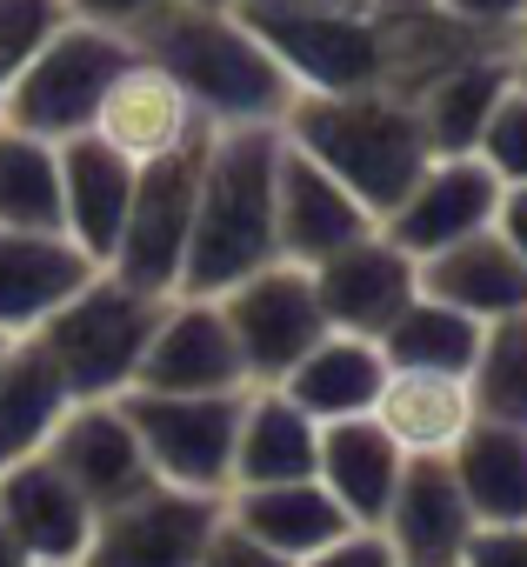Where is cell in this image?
<instances>
[{
	"label": "cell",
	"mask_w": 527,
	"mask_h": 567,
	"mask_svg": "<svg viewBox=\"0 0 527 567\" xmlns=\"http://www.w3.org/2000/svg\"><path fill=\"white\" fill-rule=\"evenodd\" d=\"M494 234L527 260V187H500V214H494Z\"/></svg>",
	"instance_id": "cell-41"
},
{
	"label": "cell",
	"mask_w": 527,
	"mask_h": 567,
	"mask_svg": "<svg viewBox=\"0 0 527 567\" xmlns=\"http://www.w3.org/2000/svg\"><path fill=\"white\" fill-rule=\"evenodd\" d=\"M401 567H461V560H401Z\"/></svg>",
	"instance_id": "cell-46"
},
{
	"label": "cell",
	"mask_w": 527,
	"mask_h": 567,
	"mask_svg": "<svg viewBox=\"0 0 527 567\" xmlns=\"http://www.w3.org/2000/svg\"><path fill=\"white\" fill-rule=\"evenodd\" d=\"M0 227L61 234V147L0 127Z\"/></svg>",
	"instance_id": "cell-32"
},
{
	"label": "cell",
	"mask_w": 527,
	"mask_h": 567,
	"mask_svg": "<svg viewBox=\"0 0 527 567\" xmlns=\"http://www.w3.org/2000/svg\"><path fill=\"white\" fill-rule=\"evenodd\" d=\"M101 267L68 234H28L0 227V334H34L68 295H81Z\"/></svg>",
	"instance_id": "cell-19"
},
{
	"label": "cell",
	"mask_w": 527,
	"mask_h": 567,
	"mask_svg": "<svg viewBox=\"0 0 527 567\" xmlns=\"http://www.w3.org/2000/svg\"><path fill=\"white\" fill-rule=\"evenodd\" d=\"M134 388H147V394H234V388H247V368H240V348L227 334L220 301L167 295Z\"/></svg>",
	"instance_id": "cell-15"
},
{
	"label": "cell",
	"mask_w": 527,
	"mask_h": 567,
	"mask_svg": "<svg viewBox=\"0 0 527 567\" xmlns=\"http://www.w3.org/2000/svg\"><path fill=\"white\" fill-rule=\"evenodd\" d=\"M194 8H240V0H194Z\"/></svg>",
	"instance_id": "cell-47"
},
{
	"label": "cell",
	"mask_w": 527,
	"mask_h": 567,
	"mask_svg": "<svg viewBox=\"0 0 527 567\" xmlns=\"http://www.w3.org/2000/svg\"><path fill=\"white\" fill-rule=\"evenodd\" d=\"M314 280V301H321V321L328 334H354V341H381L421 295V260L401 254L381 227L361 234L354 247L328 254L321 267H308Z\"/></svg>",
	"instance_id": "cell-10"
},
{
	"label": "cell",
	"mask_w": 527,
	"mask_h": 567,
	"mask_svg": "<svg viewBox=\"0 0 527 567\" xmlns=\"http://www.w3.org/2000/svg\"><path fill=\"white\" fill-rule=\"evenodd\" d=\"M507 54H514V81L527 87V21L514 28V41H507Z\"/></svg>",
	"instance_id": "cell-43"
},
{
	"label": "cell",
	"mask_w": 527,
	"mask_h": 567,
	"mask_svg": "<svg viewBox=\"0 0 527 567\" xmlns=\"http://www.w3.org/2000/svg\"><path fill=\"white\" fill-rule=\"evenodd\" d=\"M381 220L328 167H314L301 147H288V134H281V167H275V247H281V260L288 267H321L328 254L354 247Z\"/></svg>",
	"instance_id": "cell-16"
},
{
	"label": "cell",
	"mask_w": 527,
	"mask_h": 567,
	"mask_svg": "<svg viewBox=\"0 0 527 567\" xmlns=\"http://www.w3.org/2000/svg\"><path fill=\"white\" fill-rule=\"evenodd\" d=\"M480 334L487 328L474 315H461L434 295H414V308L381 334V361L394 374H461L467 381L480 361Z\"/></svg>",
	"instance_id": "cell-31"
},
{
	"label": "cell",
	"mask_w": 527,
	"mask_h": 567,
	"mask_svg": "<svg viewBox=\"0 0 527 567\" xmlns=\"http://www.w3.org/2000/svg\"><path fill=\"white\" fill-rule=\"evenodd\" d=\"M134 48L167 68L187 101L214 127H281L288 107L301 101L281 61L260 48V34L234 8H194V0H161L134 28Z\"/></svg>",
	"instance_id": "cell-1"
},
{
	"label": "cell",
	"mask_w": 527,
	"mask_h": 567,
	"mask_svg": "<svg viewBox=\"0 0 527 567\" xmlns=\"http://www.w3.org/2000/svg\"><path fill=\"white\" fill-rule=\"evenodd\" d=\"M8 348H14V334H0V361H8Z\"/></svg>",
	"instance_id": "cell-48"
},
{
	"label": "cell",
	"mask_w": 527,
	"mask_h": 567,
	"mask_svg": "<svg viewBox=\"0 0 527 567\" xmlns=\"http://www.w3.org/2000/svg\"><path fill=\"white\" fill-rule=\"evenodd\" d=\"M0 520L28 547V560L81 567V554L94 540V507L81 501V487L48 454H21V461L0 467Z\"/></svg>",
	"instance_id": "cell-17"
},
{
	"label": "cell",
	"mask_w": 527,
	"mask_h": 567,
	"mask_svg": "<svg viewBox=\"0 0 527 567\" xmlns=\"http://www.w3.org/2000/svg\"><path fill=\"white\" fill-rule=\"evenodd\" d=\"M220 514L240 527V534H254L260 547H275L281 560H308V554H321V547H334L354 520L341 514V501L321 487V481H281V487H234L227 501H220Z\"/></svg>",
	"instance_id": "cell-22"
},
{
	"label": "cell",
	"mask_w": 527,
	"mask_h": 567,
	"mask_svg": "<svg viewBox=\"0 0 527 567\" xmlns=\"http://www.w3.org/2000/svg\"><path fill=\"white\" fill-rule=\"evenodd\" d=\"M388 388V361H381V341H354V334H321L294 374L281 381V394L308 414V421H354V414H374Z\"/></svg>",
	"instance_id": "cell-26"
},
{
	"label": "cell",
	"mask_w": 527,
	"mask_h": 567,
	"mask_svg": "<svg viewBox=\"0 0 527 567\" xmlns=\"http://www.w3.org/2000/svg\"><path fill=\"white\" fill-rule=\"evenodd\" d=\"M467 388H474L480 421L527 427V315H507L480 334V361H474Z\"/></svg>",
	"instance_id": "cell-33"
},
{
	"label": "cell",
	"mask_w": 527,
	"mask_h": 567,
	"mask_svg": "<svg viewBox=\"0 0 527 567\" xmlns=\"http://www.w3.org/2000/svg\"><path fill=\"white\" fill-rule=\"evenodd\" d=\"M214 301H220L227 334H234V348H240L247 388H281V381L294 374V361L328 334L308 267H288V260H275V267L234 280V288L214 295Z\"/></svg>",
	"instance_id": "cell-8"
},
{
	"label": "cell",
	"mask_w": 527,
	"mask_h": 567,
	"mask_svg": "<svg viewBox=\"0 0 527 567\" xmlns=\"http://www.w3.org/2000/svg\"><path fill=\"white\" fill-rule=\"evenodd\" d=\"M161 308H167V295H141L121 274L101 267L81 295H68L34 328V341L48 348V361L61 368L74 401H121L141 381V361H147V341L161 328Z\"/></svg>",
	"instance_id": "cell-4"
},
{
	"label": "cell",
	"mask_w": 527,
	"mask_h": 567,
	"mask_svg": "<svg viewBox=\"0 0 527 567\" xmlns=\"http://www.w3.org/2000/svg\"><path fill=\"white\" fill-rule=\"evenodd\" d=\"M461 567H527V520L520 527H474Z\"/></svg>",
	"instance_id": "cell-38"
},
{
	"label": "cell",
	"mask_w": 527,
	"mask_h": 567,
	"mask_svg": "<svg viewBox=\"0 0 527 567\" xmlns=\"http://www.w3.org/2000/svg\"><path fill=\"white\" fill-rule=\"evenodd\" d=\"M214 527H220L214 494L147 487L141 501L94 520V540H87L81 567H200Z\"/></svg>",
	"instance_id": "cell-12"
},
{
	"label": "cell",
	"mask_w": 527,
	"mask_h": 567,
	"mask_svg": "<svg viewBox=\"0 0 527 567\" xmlns=\"http://www.w3.org/2000/svg\"><path fill=\"white\" fill-rule=\"evenodd\" d=\"M260 48L281 61L294 94H361L381 87V21L368 8H234Z\"/></svg>",
	"instance_id": "cell-6"
},
{
	"label": "cell",
	"mask_w": 527,
	"mask_h": 567,
	"mask_svg": "<svg viewBox=\"0 0 527 567\" xmlns=\"http://www.w3.org/2000/svg\"><path fill=\"white\" fill-rule=\"evenodd\" d=\"M200 567H294V560H281L275 547H260L254 534H240V527L220 514V527H214V540H207Z\"/></svg>",
	"instance_id": "cell-37"
},
{
	"label": "cell",
	"mask_w": 527,
	"mask_h": 567,
	"mask_svg": "<svg viewBox=\"0 0 527 567\" xmlns=\"http://www.w3.org/2000/svg\"><path fill=\"white\" fill-rule=\"evenodd\" d=\"M68 408H74V394H68L61 368L48 361V348L34 334H21L8 348V361H0V467L21 454H41Z\"/></svg>",
	"instance_id": "cell-29"
},
{
	"label": "cell",
	"mask_w": 527,
	"mask_h": 567,
	"mask_svg": "<svg viewBox=\"0 0 527 567\" xmlns=\"http://www.w3.org/2000/svg\"><path fill=\"white\" fill-rule=\"evenodd\" d=\"M41 454L81 487V501L94 507V520L114 514V507H127V501H141L147 487H161L121 401H74V408L61 414V427L48 434Z\"/></svg>",
	"instance_id": "cell-13"
},
{
	"label": "cell",
	"mask_w": 527,
	"mask_h": 567,
	"mask_svg": "<svg viewBox=\"0 0 527 567\" xmlns=\"http://www.w3.org/2000/svg\"><path fill=\"white\" fill-rule=\"evenodd\" d=\"M288 147H301L314 167H328L374 220L427 174L434 147L421 127V107L388 94V87H361V94H301L281 121Z\"/></svg>",
	"instance_id": "cell-3"
},
{
	"label": "cell",
	"mask_w": 527,
	"mask_h": 567,
	"mask_svg": "<svg viewBox=\"0 0 527 567\" xmlns=\"http://www.w3.org/2000/svg\"><path fill=\"white\" fill-rule=\"evenodd\" d=\"M301 567H401V554H394V540H388L381 527H348L334 547L308 554Z\"/></svg>",
	"instance_id": "cell-36"
},
{
	"label": "cell",
	"mask_w": 527,
	"mask_h": 567,
	"mask_svg": "<svg viewBox=\"0 0 527 567\" xmlns=\"http://www.w3.org/2000/svg\"><path fill=\"white\" fill-rule=\"evenodd\" d=\"M314 461H321V421H308L281 388H247L234 434V487L314 481Z\"/></svg>",
	"instance_id": "cell-25"
},
{
	"label": "cell",
	"mask_w": 527,
	"mask_h": 567,
	"mask_svg": "<svg viewBox=\"0 0 527 567\" xmlns=\"http://www.w3.org/2000/svg\"><path fill=\"white\" fill-rule=\"evenodd\" d=\"M214 134V121L187 101V87L167 74V68H154L147 54H134L121 74H114V87H107V101H101V114H94V141H107L121 161H134V167H147V161H167V154H180V147H194V141H207Z\"/></svg>",
	"instance_id": "cell-14"
},
{
	"label": "cell",
	"mask_w": 527,
	"mask_h": 567,
	"mask_svg": "<svg viewBox=\"0 0 527 567\" xmlns=\"http://www.w3.org/2000/svg\"><path fill=\"white\" fill-rule=\"evenodd\" d=\"M374 21H381V87L401 94V101H421L454 68L507 48V41L467 28V21H454L441 8H407V14H374Z\"/></svg>",
	"instance_id": "cell-21"
},
{
	"label": "cell",
	"mask_w": 527,
	"mask_h": 567,
	"mask_svg": "<svg viewBox=\"0 0 527 567\" xmlns=\"http://www.w3.org/2000/svg\"><path fill=\"white\" fill-rule=\"evenodd\" d=\"M275 167H281V127H214L174 295L214 301L234 280L281 260V247H275Z\"/></svg>",
	"instance_id": "cell-2"
},
{
	"label": "cell",
	"mask_w": 527,
	"mask_h": 567,
	"mask_svg": "<svg viewBox=\"0 0 527 567\" xmlns=\"http://www.w3.org/2000/svg\"><path fill=\"white\" fill-rule=\"evenodd\" d=\"M374 421L401 454H454L474 427V388L461 374H394L374 401Z\"/></svg>",
	"instance_id": "cell-28"
},
{
	"label": "cell",
	"mask_w": 527,
	"mask_h": 567,
	"mask_svg": "<svg viewBox=\"0 0 527 567\" xmlns=\"http://www.w3.org/2000/svg\"><path fill=\"white\" fill-rule=\"evenodd\" d=\"M434 8L480 28V34H494V41H514V28L527 21V0H434Z\"/></svg>",
	"instance_id": "cell-39"
},
{
	"label": "cell",
	"mask_w": 527,
	"mask_h": 567,
	"mask_svg": "<svg viewBox=\"0 0 527 567\" xmlns=\"http://www.w3.org/2000/svg\"><path fill=\"white\" fill-rule=\"evenodd\" d=\"M260 8H361V0H260Z\"/></svg>",
	"instance_id": "cell-45"
},
{
	"label": "cell",
	"mask_w": 527,
	"mask_h": 567,
	"mask_svg": "<svg viewBox=\"0 0 527 567\" xmlns=\"http://www.w3.org/2000/svg\"><path fill=\"white\" fill-rule=\"evenodd\" d=\"M500 214V181L474 161V154H441L427 161V174L381 214V234L414 254V260H434L474 234H487Z\"/></svg>",
	"instance_id": "cell-11"
},
{
	"label": "cell",
	"mask_w": 527,
	"mask_h": 567,
	"mask_svg": "<svg viewBox=\"0 0 527 567\" xmlns=\"http://www.w3.org/2000/svg\"><path fill=\"white\" fill-rule=\"evenodd\" d=\"M381 534L394 540L401 560H461L474 514H467V494H461L447 454H407L401 487L381 514Z\"/></svg>",
	"instance_id": "cell-20"
},
{
	"label": "cell",
	"mask_w": 527,
	"mask_h": 567,
	"mask_svg": "<svg viewBox=\"0 0 527 567\" xmlns=\"http://www.w3.org/2000/svg\"><path fill=\"white\" fill-rule=\"evenodd\" d=\"M240 401H247V388H234V394H147V388L121 394L154 481L180 487V494H214V501H227V487H234Z\"/></svg>",
	"instance_id": "cell-7"
},
{
	"label": "cell",
	"mask_w": 527,
	"mask_h": 567,
	"mask_svg": "<svg viewBox=\"0 0 527 567\" xmlns=\"http://www.w3.org/2000/svg\"><path fill=\"white\" fill-rule=\"evenodd\" d=\"M474 527H520L527 520V427L507 421H480L461 434V447L447 454Z\"/></svg>",
	"instance_id": "cell-27"
},
{
	"label": "cell",
	"mask_w": 527,
	"mask_h": 567,
	"mask_svg": "<svg viewBox=\"0 0 527 567\" xmlns=\"http://www.w3.org/2000/svg\"><path fill=\"white\" fill-rule=\"evenodd\" d=\"M401 467L407 454L388 441V427L374 414H354V421H328L321 427V461H314V481L341 501V514L354 527H381L394 487H401Z\"/></svg>",
	"instance_id": "cell-23"
},
{
	"label": "cell",
	"mask_w": 527,
	"mask_h": 567,
	"mask_svg": "<svg viewBox=\"0 0 527 567\" xmlns=\"http://www.w3.org/2000/svg\"><path fill=\"white\" fill-rule=\"evenodd\" d=\"M207 141H194V147H180L167 161H147L141 181H134V207H127V227H121V247H114L107 274H121L127 288H141V295H174L180 288V260H187V234H194V194H200Z\"/></svg>",
	"instance_id": "cell-9"
},
{
	"label": "cell",
	"mask_w": 527,
	"mask_h": 567,
	"mask_svg": "<svg viewBox=\"0 0 527 567\" xmlns=\"http://www.w3.org/2000/svg\"><path fill=\"white\" fill-rule=\"evenodd\" d=\"M368 14H407V8H434V0H361Z\"/></svg>",
	"instance_id": "cell-44"
},
{
	"label": "cell",
	"mask_w": 527,
	"mask_h": 567,
	"mask_svg": "<svg viewBox=\"0 0 527 567\" xmlns=\"http://www.w3.org/2000/svg\"><path fill=\"white\" fill-rule=\"evenodd\" d=\"M68 21H74L68 0H0V74L14 81Z\"/></svg>",
	"instance_id": "cell-34"
},
{
	"label": "cell",
	"mask_w": 527,
	"mask_h": 567,
	"mask_svg": "<svg viewBox=\"0 0 527 567\" xmlns=\"http://www.w3.org/2000/svg\"><path fill=\"white\" fill-rule=\"evenodd\" d=\"M74 21H94V28H114V34H134L161 0H68Z\"/></svg>",
	"instance_id": "cell-40"
},
{
	"label": "cell",
	"mask_w": 527,
	"mask_h": 567,
	"mask_svg": "<svg viewBox=\"0 0 527 567\" xmlns=\"http://www.w3.org/2000/svg\"><path fill=\"white\" fill-rule=\"evenodd\" d=\"M0 94H8V74H0Z\"/></svg>",
	"instance_id": "cell-50"
},
{
	"label": "cell",
	"mask_w": 527,
	"mask_h": 567,
	"mask_svg": "<svg viewBox=\"0 0 527 567\" xmlns=\"http://www.w3.org/2000/svg\"><path fill=\"white\" fill-rule=\"evenodd\" d=\"M0 567H28V547L8 534V520H0Z\"/></svg>",
	"instance_id": "cell-42"
},
{
	"label": "cell",
	"mask_w": 527,
	"mask_h": 567,
	"mask_svg": "<svg viewBox=\"0 0 527 567\" xmlns=\"http://www.w3.org/2000/svg\"><path fill=\"white\" fill-rule=\"evenodd\" d=\"M474 161H480L500 187H527V87H520V81L507 87V101H500L494 121L480 127Z\"/></svg>",
	"instance_id": "cell-35"
},
{
	"label": "cell",
	"mask_w": 527,
	"mask_h": 567,
	"mask_svg": "<svg viewBox=\"0 0 527 567\" xmlns=\"http://www.w3.org/2000/svg\"><path fill=\"white\" fill-rule=\"evenodd\" d=\"M421 295H434V301L474 315L480 328H494L507 315H527V260L487 227V234L421 260Z\"/></svg>",
	"instance_id": "cell-24"
},
{
	"label": "cell",
	"mask_w": 527,
	"mask_h": 567,
	"mask_svg": "<svg viewBox=\"0 0 527 567\" xmlns=\"http://www.w3.org/2000/svg\"><path fill=\"white\" fill-rule=\"evenodd\" d=\"M134 181H141V167L121 161L107 141H94V134L61 141V234L94 267H107L114 247H121V227H127V207H134Z\"/></svg>",
	"instance_id": "cell-18"
},
{
	"label": "cell",
	"mask_w": 527,
	"mask_h": 567,
	"mask_svg": "<svg viewBox=\"0 0 527 567\" xmlns=\"http://www.w3.org/2000/svg\"><path fill=\"white\" fill-rule=\"evenodd\" d=\"M134 34L94 28V21H68L0 94V127H21L34 141H81L94 134V114L114 87V74L134 61Z\"/></svg>",
	"instance_id": "cell-5"
},
{
	"label": "cell",
	"mask_w": 527,
	"mask_h": 567,
	"mask_svg": "<svg viewBox=\"0 0 527 567\" xmlns=\"http://www.w3.org/2000/svg\"><path fill=\"white\" fill-rule=\"evenodd\" d=\"M28 567H68V560H28Z\"/></svg>",
	"instance_id": "cell-49"
},
{
	"label": "cell",
	"mask_w": 527,
	"mask_h": 567,
	"mask_svg": "<svg viewBox=\"0 0 527 567\" xmlns=\"http://www.w3.org/2000/svg\"><path fill=\"white\" fill-rule=\"evenodd\" d=\"M507 87H514V54H507V48H494V54L454 68L447 81H434V87L414 101L434 161H441V154H474V147H480V127L494 121V107L507 101Z\"/></svg>",
	"instance_id": "cell-30"
}]
</instances>
